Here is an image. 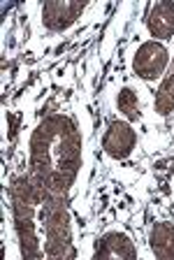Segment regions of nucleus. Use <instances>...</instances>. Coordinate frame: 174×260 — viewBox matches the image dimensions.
Returning a JSON list of instances; mask_svg holds the SVG:
<instances>
[{"mask_svg":"<svg viewBox=\"0 0 174 260\" xmlns=\"http://www.w3.org/2000/svg\"><path fill=\"white\" fill-rule=\"evenodd\" d=\"M84 12V3L75 0H51L42 7V21L49 30H65L79 19Z\"/></svg>","mask_w":174,"mask_h":260,"instance_id":"20e7f679","label":"nucleus"},{"mask_svg":"<svg viewBox=\"0 0 174 260\" xmlns=\"http://www.w3.org/2000/svg\"><path fill=\"white\" fill-rule=\"evenodd\" d=\"M82 165V137L67 116H49L30 140V177L44 188L65 195Z\"/></svg>","mask_w":174,"mask_h":260,"instance_id":"f03ea898","label":"nucleus"},{"mask_svg":"<svg viewBox=\"0 0 174 260\" xmlns=\"http://www.w3.org/2000/svg\"><path fill=\"white\" fill-rule=\"evenodd\" d=\"M95 258H119V260H135L137 249L130 242V237L123 233H109L95 244Z\"/></svg>","mask_w":174,"mask_h":260,"instance_id":"423d86ee","label":"nucleus"},{"mask_svg":"<svg viewBox=\"0 0 174 260\" xmlns=\"http://www.w3.org/2000/svg\"><path fill=\"white\" fill-rule=\"evenodd\" d=\"M135 142H137L135 130H132L128 123L114 121V123L109 125L107 135H105V140H102V149L112 158L121 160V158H128V156H130V151L135 149Z\"/></svg>","mask_w":174,"mask_h":260,"instance_id":"39448f33","label":"nucleus"},{"mask_svg":"<svg viewBox=\"0 0 174 260\" xmlns=\"http://www.w3.org/2000/svg\"><path fill=\"white\" fill-rule=\"evenodd\" d=\"M156 109H158V114H163V116L174 109V63H172V68H169V75L165 77L158 95H156Z\"/></svg>","mask_w":174,"mask_h":260,"instance_id":"1a4fd4ad","label":"nucleus"},{"mask_svg":"<svg viewBox=\"0 0 174 260\" xmlns=\"http://www.w3.org/2000/svg\"><path fill=\"white\" fill-rule=\"evenodd\" d=\"M10 195L23 258H75L65 195L44 188L35 177L14 179Z\"/></svg>","mask_w":174,"mask_h":260,"instance_id":"f257e3e1","label":"nucleus"},{"mask_svg":"<svg viewBox=\"0 0 174 260\" xmlns=\"http://www.w3.org/2000/svg\"><path fill=\"white\" fill-rule=\"evenodd\" d=\"M116 105H119V109L130 121L140 119V103H137V95L130 91V88H123V91L119 93V98H116Z\"/></svg>","mask_w":174,"mask_h":260,"instance_id":"9d476101","label":"nucleus"},{"mask_svg":"<svg viewBox=\"0 0 174 260\" xmlns=\"http://www.w3.org/2000/svg\"><path fill=\"white\" fill-rule=\"evenodd\" d=\"M149 30H151L153 38L167 40L174 35V3L163 0V3H156L149 12Z\"/></svg>","mask_w":174,"mask_h":260,"instance_id":"0eeeda50","label":"nucleus"},{"mask_svg":"<svg viewBox=\"0 0 174 260\" xmlns=\"http://www.w3.org/2000/svg\"><path fill=\"white\" fill-rule=\"evenodd\" d=\"M165 65H167V49L160 42H144L135 54L132 68L135 75L142 79H156L163 75Z\"/></svg>","mask_w":174,"mask_h":260,"instance_id":"7ed1b4c3","label":"nucleus"},{"mask_svg":"<svg viewBox=\"0 0 174 260\" xmlns=\"http://www.w3.org/2000/svg\"><path fill=\"white\" fill-rule=\"evenodd\" d=\"M151 251L160 260H174V223H156L151 230Z\"/></svg>","mask_w":174,"mask_h":260,"instance_id":"6e6552de","label":"nucleus"}]
</instances>
